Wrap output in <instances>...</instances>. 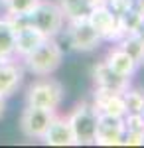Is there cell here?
I'll return each instance as SVG.
<instances>
[{"mask_svg": "<svg viewBox=\"0 0 144 148\" xmlns=\"http://www.w3.org/2000/svg\"><path fill=\"white\" fill-rule=\"evenodd\" d=\"M24 69H28L36 77H45L56 73L63 63V47L59 46L57 38H45L32 53L20 59Z\"/></svg>", "mask_w": 144, "mask_h": 148, "instance_id": "1", "label": "cell"}, {"mask_svg": "<svg viewBox=\"0 0 144 148\" xmlns=\"http://www.w3.org/2000/svg\"><path fill=\"white\" fill-rule=\"evenodd\" d=\"M65 97V89L57 79H51L49 75L40 77L38 81H34L28 87L26 93V105L32 107H40V109H47L57 113V109L61 107Z\"/></svg>", "mask_w": 144, "mask_h": 148, "instance_id": "2", "label": "cell"}, {"mask_svg": "<svg viewBox=\"0 0 144 148\" xmlns=\"http://www.w3.org/2000/svg\"><path fill=\"white\" fill-rule=\"evenodd\" d=\"M28 16L30 24L45 38H57L65 28V14L56 0H40Z\"/></svg>", "mask_w": 144, "mask_h": 148, "instance_id": "3", "label": "cell"}, {"mask_svg": "<svg viewBox=\"0 0 144 148\" xmlns=\"http://www.w3.org/2000/svg\"><path fill=\"white\" fill-rule=\"evenodd\" d=\"M71 132L75 138V146H89L95 144V123H97V111L87 101L77 103L69 114L65 116Z\"/></svg>", "mask_w": 144, "mask_h": 148, "instance_id": "4", "label": "cell"}, {"mask_svg": "<svg viewBox=\"0 0 144 148\" xmlns=\"http://www.w3.org/2000/svg\"><path fill=\"white\" fill-rule=\"evenodd\" d=\"M63 32L67 36V42L69 47L81 51V53H87V51H95L97 47L103 44L101 36L93 30V26L87 22V16H79V18H71L65 20V28ZM61 32V34H63Z\"/></svg>", "mask_w": 144, "mask_h": 148, "instance_id": "5", "label": "cell"}, {"mask_svg": "<svg viewBox=\"0 0 144 148\" xmlns=\"http://www.w3.org/2000/svg\"><path fill=\"white\" fill-rule=\"evenodd\" d=\"M87 22L93 26V30L101 36L103 42L117 44L122 38V32L119 28V18L112 14L107 4H97L87 10Z\"/></svg>", "mask_w": 144, "mask_h": 148, "instance_id": "6", "label": "cell"}, {"mask_svg": "<svg viewBox=\"0 0 144 148\" xmlns=\"http://www.w3.org/2000/svg\"><path fill=\"white\" fill-rule=\"evenodd\" d=\"M53 116H56L53 111L26 105L24 111H22V114H20V130H22V134L26 138L40 140V138L44 136L45 128L49 126V123H51Z\"/></svg>", "mask_w": 144, "mask_h": 148, "instance_id": "7", "label": "cell"}, {"mask_svg": "<svg viewBox=\"0 0 144 148\" xmlns=\"http://www.w3.org/2000/svg\"><path fill=\"white\" fill-rule=\"evenodd\" d=\"M124 136V119L97 113L95 144L97 146H121Z\"/></svg>", "mask_w": 144, "mask_h": 148, "instance_id": "8", "label": "cell"}, {"mask_svg": "<svg viewBox=\"0 0 144 148\" xmlns=\"http://www.w3.org/2000/svg\"><path fill=\"white\" fill-rule=\"evenodd\" d=\"M91 81H93V87H101V89L119 91V93L126 91L132 85V79L130 77H122L117 71H112L105 63V59L93 63V67H91Z\"/></svg>", "mask_w": 144, "mask_h": 148, "instance_id": "9", "label": "cell"}, {"mask_svg": "<svg viewBox=\"0 0 144 148\" xmlns=\"http://www.w3.org/2000/svg\"><path fill=\"white\" fill-rule=\"evenodd\" d=\"M91 105H93V109L101 114H111V116H124V114H126L124 97H122V93H119V91H109V89L93 87Z\"/></svg>", "mask_w": 144, "mask_h": 148, "instance_id": "10", "label": "cell"}, {"mask_svg": "<svg viewBox=\"0 0 144 148\" xmlns=\"http://www.w3.org/2000/svg\"><path fill=\"white\" fill-rule=\"evenodd\" d=\"M24 65L18 57H10L0 65V97L8 99L18 91L24 81Z\"/></svg>", "mask_w": 144, "mask_h": 148, "instance_id": "11", "label": "cell"}, {"mask_svg": "<svg viewBox=\"0 0 144 148\" xmlns=\"http://www.w3.org/2000/svg\"><path fill=\"white\" fill-rule=\"evenodd\" d=\"M40 140L47 146H75V138H73V132H71V126L67 123V119L57 113L51 119L49 126L45 128L44 136Z\"/></svg>", "mask_w": 144, "mask_h": 148, "instance_id": "12", "label": "cell"}, {"mask_svg": "<svg viewBox=\"0 0 144 148\" xmlns=\"http://www.w3.org/2000/svg\"><path fill=\"white\" fill-rule=\"evenodd\" d=\"M105 63H107L112 71H117L119 75H122V77H130V79L136 75V71H138V67H140L132 57L119 46V44H115V46H111L109 49H107Z\"/></svg>", "mask_w": 144, "mask_h": 148, "instance_id": "13", "label": "cell"}, {"mask_svg": "<svg viewBox=\"0 0 144 148\" xmlns=\"http://www.w3.org/2000/svg\"><path fill=\"white\" fill-rule=\"evenodd\" d=\"M44 40H45V36L42 34L40 30H36L34 26L24 28L22 32L16 34V51H14L16 57L22 59V57H26L28 53H32V51L40 46Z\"/></svg>", "mask_w": 144, "mask_h": 148, "instance_id": "14", "label": "cell"}, {"mask_svg": "<svg viewBox=\"0 0 144 148\" xmlns=\"http://www.w3.org/2000/svg\"><path fill=\"white\" fill-rule=\"evenodd\" d=\"M16 32L12 30L8 18L2 14L0 16V57L10 59L16 57Z\"/></svg>", "mask_w": 144, "mask_h": 148, "instance_id": "15", "label": "cell"}, {"mask_svg": "<svg viewBox=\"0 0 144 148\" xmlns=\"http://www.w3.org/2000/svg\"><path fill=\"white\" fill-rule=\"evenodd\" d=\"M117 44H119L128 56L132 57L138 65H142V63H144V42L136 34H124Z\"/></svg>", "mask_w": 144, "mask_h": 148, "instance_id": "16", "label": "cell"}, {"mask_svg": "<svg viewBox=\"0 0 144 148\" xmlns=\"http://www.w3.org/2000/svg\"><path fill=\"white\" fill-rule=\"evenodd\" d=\"M119 18V28H121L122 36L124 34H136L138 32V28L142 26L144 22V14L136 6H132L130 10H126L124 14H121V16H117Z\"/></svg>", "mask_w": 144, "mask_h": 148, "instance_id": "17", "label": "cell"}, {"mask_svg": "<svg viewBox=\"0 0 144 148\" xmlns=\"http://www.w3.org/2000/svg\"><path fill=\"white\" fill-rule=\"evenodd\" d=\"M124 105H126V113H142L144 109V89L140 87H128L126 91H122Z\"/></svg>", "mask_w": 144, "mask_h": 148, "instance_id": "18", "label": "cell"}, {"mask_svg": "<svg viewBox=\"0 0 144 148\" xmlns=\"http://www.w3.org/2000/svg\"><path fill=\"white\" fill-rule=\"evenodd\" d=\"M40 0H0L4 14H30Z\"/></svg>", "mask_w": 144, "mask_h": 148, "instance_id": "19", "label": "cell"}, {"mask_svg": "<svg viewBox=\"0 0 144 148\" xmlns=\"http://www.w3.org/2000/svg\"><path fill=\"white\" fill-rule=\"evenodd\" d=\"M122 119H124V132L144 134V119L140 113H126Z\"/></svg>", "mask_w": 144, "mask_h": 148, "instance_id": "20", "label": "cell"}, {"mask_svg": "<svg viewBox=\"0 0 144 148\" xmlns=\"http://www.w3.org/2000/svg\"><path fill=\"white\" fill-rule=\"evenodd\" d=\"M105 4L111 8L112 14L121 16V14H124L126 10H130L134 6V0H105Z\"/></svg>", "mask_w": 144, "mask_h": 148, "instance_id": "21", "label": "cell"}, {"mask_svg": "<svg viewBox=\"0 0 144 148\" xmlns=\"http://www.w3.org/2000/svg\"><path fill=\"white\" fill-rule=\"evenodd\" d=\"M121 146H144V134H138V132H124Z\"/></svg>", "mask_w": 144, "mask_h": 148, "instance_id": "22", "label": "cell"}, {"mask_svg": "<svg viewBox=\"0 0 144 148\" xmlns=\"http://www.w3.org/2000/svg\"><path fill=\"white\" fill-rule=\"evenodd\" d=\"M83 4H85L87 8H93V6H97V4H105V0H83Z\"/></svg>", "mask_w": 144, "mask_h": 148, "instance_id": "23", "label": "cell"}, {"mask_svg": "<svg viewBox=\"0 0 144 148\" xmlns=\"http://www.w3.org/2000/svg\"><path fill=\"white\" fill-rule=\"evenodd\" d=\"M134 6H136V8L144 14V0H134Z\"/></svg>", "mask_w": 144, "mask_h": 148, "instance_id": "24", "label": "cell"}, {"mask_svg": "<svg viewBox=\"0 0 144 148\" xmlns=\"http://www.w3.org/2000/svg\"><path fill=\"white\" fill-rule=\"evenodd\" d=\"M136 36H138V38H140V40L144 42V22H142V26L138 28V32H136Z\"/></svg>", "mask_w": 144, "mask_h": 148, "instance_id": "25", "label": "cell"}, {"mask_svg": "<svg viewBox=\"0 0 144 148\" xmlns=\"http://www.w3.org/2000/svg\"><path fill=\"white\" fill-rule=\"evenodd\" d=\"M4 109H6V103H4V99L0 97V116L4 114Z\"/></svg>", "mask_w": 144, "mask_h": 148, "instance_id": "26", "label": "cell"}, {"mask_svg": "<svg viewBox=\"0 0 144 148\" xmlns=\"http://www.w3.org/2000/svg\"><path fill=\"white\" fill-rule=\"evenodd\" d=\"M4 61H6V59H4V57H0V65H2V63H4Z\"/></svg>", "mask_w": 144, "mask_h": 148, "instance_id": "27", "label": "cell"}, {"mask_svg": "<svg viewBox=\"0 0 144 148\" xmlns=\"http://www.w3.org/2000/svg\"><path fill=\"white\" fill-rule=\"evenodd\" d=\"M140 114H142V119H144V109H142V113H140Z\"/></svg>", "mask_w": 144, "mask_h": 148, "instance_id": "28", "label": "cell"}]
</instances>
